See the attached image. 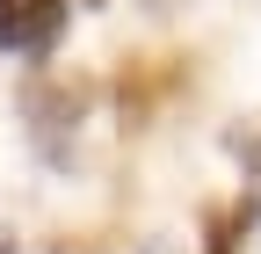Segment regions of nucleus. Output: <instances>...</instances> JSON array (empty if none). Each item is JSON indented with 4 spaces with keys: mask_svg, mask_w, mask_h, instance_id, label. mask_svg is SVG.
Here are the masks:
<instances>
[{
    "mask_svg": "<svg viewBox=\"0 0 261 254\" xmlns=\"http://www.w3.org/2000/svg\"><path fill=\"white\" fill-rule=\"evenodd\" d=\"M65 37V0H0V51L44 58Z\"/></svg>",
    "mask_w": 261,
    "mask_h": 254,
    "instance_id": "nucleus-1",
    "label": "nucleus"
},
{
    "mask_svg": "<svg viewBox=\"0 0 261 254\" xmlns=\"http://www.w3.org/2000/svg\"><path fill=\"white\" fill-rule=\"evenodd\" d=\"M80 109H87V94L73 80H58V87H29V131H37V145L51 153V160H65V131H80Z\"/></svg>",
    "mask_w": 261,
    "mask_h": 254,
    "instance_id": "nucleus-2",
    "label": "nucleus"
},
{
    "mask_svg": "<svg viewBox=\"0 0 261 254\" xmlns=\"http://www.w3.org/2000/svg\"><path fill=\"white\" fill-rule=\"evenodd\" d=\"M240 225H247V211H218V218H211V247H203V254H240V247H232Z\"/></svg>",
    "mask_w": 261,
    "mask_h": 254,
    "instance_id": "nucleus-3",
    "label": "nucleus"
},
{
    "mask_svg": "<svg viewBox=\"0 0 261 254\" xmlns=\"http://www.w3.org/2000/svg\"><path fill=\"white\" fill-rule=\"evenodd\" d=\"M240 211H247V218L261 211V138L247 145V204H240Z\"/></svg>",
    "mask_w": 261,
    "mask_h": 254,
    "instance_id": "nucleus-4",
    "label": "nucleus"
},
{
    "mask_svg": "<svg viewBox=\"0 0 261 254\" xmlns=\"http://www.w3.org/2000/svg\"><path fill=\"white\" fill-rule=\"evenodd\" d=\"M145 254H174V247H167V240H145Z\"/></svg>",
    "mask_w": 261,
    "mask_h": 254,
    "instance_id": "nucleus-5",
    "label": "nucleus"
}]
</instances>
